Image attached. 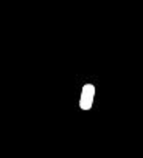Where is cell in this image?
Instances as JSON below:
<instances>
[{
    "label": "cell",
    "instance_id": "6da1fadb",
    "mask_svg": "<svg viewBox=\"0 0 143 158\" xmlns=\"http://www.w3.org/2000/svg\"><path fill=\"white\" fill-rule=\"evenodd\" d=\"M95 101V85L93 84H84L81 90V98H80V109L81 110H90L93 107Z\"/></svg>",
    "mask_w": 143,
    "mask_h": 158
}]
</instances>
